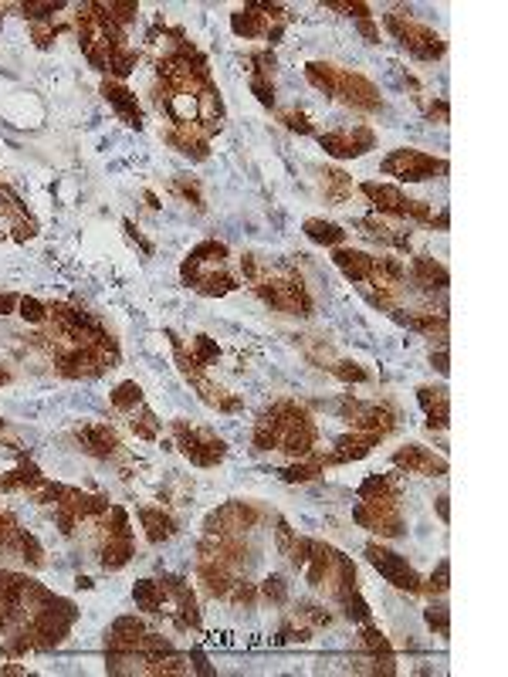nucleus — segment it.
<instances>
[{
	"instance_id": "1",
	"label": "nucleus",
	"mask_w": 508,
	"mask_h": 677,
	"mask_svg": "<svg viewBox=\"0 0 508 677\" xmlns=\"http://www.w3.org/2000/svg\"><path fill=\"white\" fill-rule=\"evenodd\" d=\"M383 169L386 173H393V176H400V180L420 183V180H431L437 169H447V163L434 159V156L414 153V149H400V153H393L390 159H386Z\"/></svg>"
},
{
	"instance_id": "2",
	"label": "nucleus",
	"mask_w": 508,
	"mask_h": 677,
	"mask_svg": "<svg viewBox=\"0 0 508 677\" xmlns=\"http://www.w3.org/2000/svg\"><path fill=\"white\" fill-rule=\"evenodd\" d=\"M366 555H370V562L380 569V576H386L393 586H400V589H410V593H417L420 589V583H417V572L407 566V559H400L397 552H390V549H380V545H370L366 549Z\"/></svg>"
},
{
	"instance_id": "3",
	"label": "nucleus",
	"mask_w": 508,
	"mask_h": 677,
	"mask_svg": "<svg viewBox=\"0 0 508 677\" xmlns=\"http://www.w3.org/2000/svg\"><path fill=\"white\" fill-rule=\"evenodd\" d=\"M78 440H81V447H85L89 454H95V457H112L115 447H119L115 433L108 431V427H85V431H78Z\"/></svg>"
},
{
	"instance_id": "4",
	"label": "nucleus",
	"mask_w": 508,
	"mask_h": 677,
	"mask_svg": "<svg viewBox=\"0 0 508 677\" xmlns=\"http://www.w3.org/2000/svg\"><path fill=\"white\" fill-rule=\"evenodd\" d=\"M102 95H106L108 102L115 106V112H119V115H123V119H125V123H129V125H136V129H139V125H142V123H139V108H136V98H132V95L125 92L123 85H112V81H106V85H102Z\"/></svg>"
},
{
	"instance_id": "5",
	"label": "nucleus",
	"mask_w": 508,
	"mask_h": 677,
	"mask_svg": "<svg viewBox=\"0 0 508 677\" xmlns=\"http://www.w3.org/2000/svg\"><path fill=\"white\" fill-rule=\"evenodd\" d=\"M163 596H166V586L153 583V579H142V583H136V589H132V600H136V606H139V610H146V613H159Z\"/></svg>"
},
{
	"instance_id": "6",
	"label": "nucleus",
	"mask_w": 508,
	"mask_h": 677,
	"mask_svg": "<svg viewBox=\"0 0 508 677\" xmlns=\"http://www.w3.org/2000/svg\"><path fill=\"white\" fill-rule=\"evenodd\" d=\"M336 264L353 278V281H366L373 275V258L359 254V251H336Z\"/></svg>"
},
{
	"instance_id": "7",
	"label": "nucleus",
	"mask_w": 508,
	"mask_h": 677,
	"mask_svg": "<svg viewBox=\"0 0 508 677\" xmlns=\"http://www.w3.org/2000/svg\"><path fill=\"white\" fill-rule=\"evenodd\" d=\"M420 403L427 410V423L431 427H447V397L444 389H420Z\"/></svg>"
},
{
	"instance_id": "8",
	"label": "nucleus",
	"mask_w": 508,
	"mask_h": 677,
	"mask_svg": "<svg viewBox=\"0 0 508 677\" xmlns=\"http://www.w3.org/2000/svg\"><path fill=\"white\" fill-rule=\"evenodd\" d=\"M393 461L400 464V467H407V471H444V464L434 461L431 454L424 450V447H407V450H400Z\"/></svg>"
},
{
	"instance_id": "9",
	"label": "nucleus",
	"mask_w": 508,
	"mask_h": 677,
	"mask_svg": "<svg viewBox=\"0 0 508 677\" xmlns=\"http://www.w3.org/2000/svg\"><path fill=\"white\" fill-rule=\"evenodd\" d=\"M414 275L424 288H447V271L441 264H434L431 258H417L414 261Z\"/></svg>"
},
{
	"instance_id": "10",
	"label": "nucleus",
	"mask_w": 508,
	"mask_h": 677,
	"mask_svg": "<svg viewBox=\"0 0 508 677\" xmlns=\"http://www.w3.org/2000/svg\"><path fill=\"white\" fill-rule=\"evenodd\" d=\"M142 525H146V539L149 542H163L173 535V518L163 515V511H153V508L142 511Z\"/></svg>"
},
{
	"instance_id": "11",
	"label": "nucleus",
	"mask_w": 508,
	"mask_h": 677,
	"mask_svg": "<svg viewBox=\"0 0 508 677\" xmlns=\"http://www.w3.org/2000/svg\"><path fill=\"white\" fill-rule=\"evenodd\" d=\"M305 234L315 241V244H339V241L346 237V231L336 227V224H329V220H308Z\"/></svg>"
},
{
	"instance_id": "12",
	"label": "nucleus",
	"mask_w": 508,
	"mask_h": 677,
	"mask_svg": "<svg viewBox=\"0 0 508 677\" xmlns=\"http://www.w3.org/2000/svg\"><path fill=\"white\" fill-rule=\"evenodd\" d=\"M231 24H234V31L244 34V38H258V34L268 31V28H264V17L254 14V11H237Z\"/></svg>"
},
{
	"instance_id": "13",
	"label": "nucleus",
	"mask_w": 508,
	"mask_h": 677,
	"mask_svg": "<svg viewBox=\"0 0 508 677\" xmlns=\"http://www.w3.org/2000/svg\"><path fill=\"white\" fill-rule=\"evenodd\" d=\"M308 78H312V85H319L322 92H339V75L332 64H308Z\"/></svg>"
},
{
	"instance_id": "14",
	"label": "nucleus",
	"mask_w": 508,
	"mask_h": 677,
	"mask_svg": "<svg viewBox=\"0 0 508 677\" xmlns=\"http://www.w3.org/2000/svg\"><path fill=\"white\" fill-rule=\"evenodd\" d=\"M139 400H142V389H139V383H123L115 393H112V406H115V410H132Z\"/></svg>"
},
{
	"instance_id": "15",
	"label": "nucleus",
	"mask_w": 508,
	"mask_h": 677,
	"mask_svg": "<svg viewBox=\"0 0 508 677\" xmlns=\"http://www.w3.org/2000/svg\"><path fill=\"white\" fill-rule=\"evenodd\" d=\"M339 600L346 603V616H349V620H359V623H366V620H370V606L363 603V596H359L356 589H349V593H342Z\"/></svg>"
},
{
	"instance_id": "16",
	"label": "nucleus",
	"mask_w": 508,
	"mask_h": 677,
	"mask_svg": "<svg viewBox=\"0 0 508 677\" xmlns=\"http://www.w3.org/2000/svg\"><path fill=\"white\" fill-rule=\"evenodd\" d=\"M319 464H322V457H315L312 464H292V467H285L281 474H285V481H312V477L319 474Z\"/></svg>"
},
{
	"instance_id": "17",
	"label": "nucleus",
	"mask_w": 508,
	"mask_h": 677,
	"mask_svg": "<svg viewBox=\"0 0 508 677\" xmlns=\"http://www.w3.org/2000/svg\"><path fill=\"white\" fill-rule=\"evenodd\" d=\"M217 355H220L217 342H210L207 336L193 338V363H197V366H201V363H210V359H217Z\"/></svg>"
},
{
	"instance_id": "18",
	"label": "nucleus",
	"mask_w": 508,
	"mask_h": 677,
	"mask_svg": "<svg viewBox=\"0 0 508 677\" xmlns=\"http://www.w3.org/2000/svg\"><path fill=\"white\" fill-rule=\"evenodd\" d=\"M264 596L275 603H285L288 600V583H285L281 576H268V579H264Z\"/></svg>"
},
{
	"instance_id": "19",
	"label": "nucleus",
	"mask_w": 508,
	"mask_h": 677,
	"mask_svg": "<svg viewBox=\"0 0 508 677\" xmlns=\"http://www.w3.org/2000/svg\"><path fill=\"white\" fill-rule=\"evenodd\" d=\"M21 315L28 319V322H45L47 319V308L38 302V298H21Z\"/></svg>"
},
{
	"instance_id": "20",
	"label": "nucleus",
	"mask_w": 508,
	"mask_h": 677,
	"mask_svg": "<svg viewBox=\"0 0 508 677\" xmlns=\"http://www.w3.org/2000/svg\"><path fill=\"white\" fill-rule=\"evenodd\" d=\"M251 89H254V95H258V102L261 106H275V89H271V81L261 75L251 78Z\"/></svg>"
},
{
	"instance_id": "21",
	"label": "nucleus",
	"mask_w": 508,
	"mask_h": 677,
	"mask_svg": "<svg viewBox=\"0 0 508 677\" xmlns=\"http://www.w3.org/2000/svg\"><path fill=\"white\" fill-rule=\"evenodd\" d=\"M336 376H342V380H356V383H363V380H366V372L359 370L356 363H339V366H336Z\"/></svg>"
},
{
	"instance_id": "22",
	"label": "nucleus",
	"mask_w": 508,
	"mask_h": 677,
	"mask_svg": "<svg viewBox=\"0 0 508 677\" xmlns=\"http://www.w3.org/2000/svg\"><path fill=\"white\" fill-rule=\"evenodd\" d=\"M427 623H431V630L447 633V613L444 610H427Z\"/></svg>"
},
{
	"instance_id": "23",
	"label": "nucleus",
	"mask_w": 508,
	"mask_h": 677,
	"mask_svg": "<svg viewBox=\"0 0 508 677\" xmlns=\"http://www.w3.org/2000/svg\"><path fill=\"white\" fill-rule=\"evenodd\" d=\"M24 11L31 17H47V14H55V11H62V4H28Z\"/></svg>"
},
{
	"instance_id": "24",
	"label": "nucleus",
	"mask_w": 508,
	"mask_h": 677,
	"mask_svg": "<svg viewBox=\"0 0 508 677\" xmlns=\"http://www.w3.org/2000/svg\"><path fill=\"white\" fill-rule=\"evenodd\" d=\"M431 586H437V589H447V562H441V566H437V576H431Z\"/></svg>"
},
{
	"instance_id": "25",
	"label": "nucleus",
	"mask_w": 508,
	"mask_h": 677,
	"mask_svg": "<svg viewBox=\"0 0 508 677\" xmlns=\"http://www.w3.org/2000/svg\"><path fill=\"white\" fill-rule=\"evenodd\" d=\"M285 123H288V129H298V132H308V123L302 119V115H295V112H288L285 115Z\"/></svg>"
},
{
	"instance_id": "26",
	"label": "nucleus",
	"mask_w": 508,
	"mask_h": 677,
	"mask_svg": "<svg viewBox=\"0 0 508 677\" xmlns=\"http://www.w3.org/2000/svg\"><path fill=\"white\" fill-rule=\"evenodd\" d=\"M14 305H17L14 295H0V315H7V312H11Z\"/></svg>"
},
{
	"instance_id": "27",
	"label": "nucleus",
	"mask_w": 508,
	"mask_h": 677,
	"mask_svg": "<svg viewBox=\"0 0 508 677\" xmlns=\"http://www.w3.org/2000/svg\"><path fill=\"white\" fill-rule=\"evenodd\" d=\"M359 31L366 34V38H370V41H376V38H380V31H376V28H373L370 21H359Z\"/></svg>"
},
{
	"instance_id": "28",
	"label": "nucleus",
	"mask_w": 508,
	"mask_h": 677,
	"mask_svg": "<svg viewBox=\"0 0 508 677\" xmlns=\"http://www.w3.org/2000/svg\"><path fill=\"white\" fill-rule=\"evenodd\" d=\"M434 363H437V370H441V372H447V353H444V349L434 355Z\"/></svg>"
},
{
	"instance_id": "29",
	"label": "nucleus",
	"mask_w": 508,
	"mask_h": 677,
	"mask_svg": "<svg viewBox=\"0 0 508 677\" xmlns=\"http://www.w3.org/2000/svg\"><path fill=\"white\" fill-rule=\"evenodd\" d=\"M437 511H441V518L447 522V498H437Z\"/></svg>"
},
{
	"instance_id": "30",
	"label": "nucleus",
	"mask_w": 508,
	"mask_h": 677,
	"mask_svg": "<svg viewBox=\"0 0 508 677\" xmlns=\"http://www.w3.org/2000/svg\"><path fill=\"white\" fill-rule=\"evenodd\" d=\"M0 427H4V423H0Z\"/></svg>"
}]
</instances>
